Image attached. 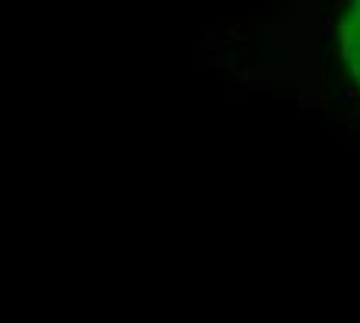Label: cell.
Wrapping results in <instances>:
<instances>
[{
	"label": "cell",
	"mask_w": 360,
	"mask_h": 323,
	"mask_svg": "<svg viewBox=\"0 0 360 323\" xmlns=\"http://www.w3.org/2000/svg\"><path fill=\"white\" fill-rule=\"evenodd\" d=\"M341 53H345V62L360 87V3H354L345 13V22H341Z\"/></svg>",
	"instance_id": "1"
}]
</instances>
